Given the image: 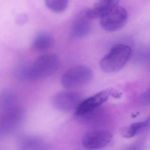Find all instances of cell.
I'll return each mask as SVG.
<instances>
[{
    "instance_id": "obj_1",
    "label": "cell",
    "mask_w": 150,
    "mask_h": 150,
    "mask_svg": "<svg viewBox=\"0 0 150 150\" xmlns=\"http://www.w3.org/2000/svg\"><path fill=\"white\" fill-rule=\"evenodd\" d=\"M131 54V48L129 45L123 44L115 45L102 59L100 63V67L105 72L117 71L127 64Z\"/></svg>"
},
{
    "instance_id": "obj_2",
    "label": "cell",
    "mask_w": 150,
    "mask_h": 150,
    "mask_svg": "<svg viewBox=\"0 0 150 150\" xmlns=\"http://www.w3.org/2000/svg\"><path fill=\"white\" fill-rule=\"evenodd\" d=\"M59 66V59L54 53L39 56L29 66L28 79L37 80L49 77L55 73Z\"/></svg>"
},
{
    "instance_id": "obj_3",
    "label": "cell",
    "mask_w": 150,
    "mask_h": 150,
    "mask_svg": "<svg viewBox=\"0 0 150 150\" xmlns=\"http://www.w3.org/2000/svg\"><path fill=\"white\" fill-rule=\"evenodd\" d=\"M91 68L85 65L73 67L63 74L61 79L62 86L67 89H72L86 86L93 78Z\"/></svg>"
},
{
    "instance_id": "obj_4",
    "label": "cell",
    "mask_w": 150,
    "mask_h": 150,
    "mask_svg": "<svg viewBox=\"0 0 150 150\" xmlns=\"http://www.w3.org/2000/svg\"><path fill=\"white\" fill-rule=\"evenodd\" d=\"M128 17L126 10L117 3L112 6L100 18V24L106 31H117L124 27Z\"/></svg>"
},
{
    "instance_id": "obj_5",
    "label": "cell",
    "mask_w": 150,
    "mask_h": 150,
    "mask_svg": "<svg viewBox=\"0 0 150 150\" xmlns=\"http://www.w3.org/2000/svg\"><path fill=\"white\" fill-rule=\"evenodd\" d=\"M121 95L119 92L112 89L101 91L81 101L76 109L75 114L78 116H82L88 114L107 101L110 96L117 98Z\"/></svg>"
},
{
    "instance_id": "obj_6",
    "label": "cell",
    "mask_w": 150,
    "mask_h": 150,
    "mask_svg": "<svg viewBox=\"0 0 150 150\" xmlns=\"http://www.w3.org/2000/svg\"><path fill=\"white\" fill-rule=\"evenodd\" d=\"M113 135L107 130L91 131L86 133L82 138L83 146L90 150H97L107 146L112 139Z\"/></svg>"
},
{
    "instance_id": "obj_7",
    "label": "cell",
    "mask_w": 150,
    "mask_h": 150,
    "mask_svg": "<svg viewBox=\"0 0 150 150\" xmlns=\"http://www.w3.org/2000/svg\"><path fill=\"white\" fill-rule=\"evenodd\" d=\"M81 101L80 95L76 92L63 91L55 94L52 98L53 106L63 112H70L77 108Z\"/></svg>"
},
{
    "instance_id": "obj_8",
    "label": "cell",
    "mask_w": 150,
    "mask_h": 150,
    "mask_svg": "<svg viewBox=\"0 0 150 150\" xmlns=\"http://www.w3.org/2000/svg\"><path fill=\"white\" fill-rule=\"evenodd\" d=\"M23 115L21 108L17 105L4 110L0 121V130L2 131L11 130L19 124Z\"/></svg>"
},
{
    "instance_id": "obj_9",
    "label": "cell",
    "mask_w": 150,
    "mask_h": 150,
    "mask_svg": "<svg viewBox=\"0 0 150 150\" xmlns=\"http://www.w3.org/2000/svg\"><path fill=\"white\" fill-rule=\"evenodd\" d=\"M90 21L86 16L85 11L81 13L73 25L71 32L74 37L83 38L88 35L92 28Z\"/></svg>"
},
{
    "instance_id": "obj_10",
    "label": "cell",
    "mask_w": 150,
    "mask_h": 150,
    "mask_svg": "<svg viewBox=\"0 0 150 150\" xmlns=\"http://www.w3.org/2000/svg\"><path fill=\"white\" fill-rule=\"evenodd\" d=\"M19 150H47L48 145L42 139L34 136H25L19 139Z\"/></svg>"
},
{
    "instance_id": "obj_11",
    "label": "cell",
    "mask_w": 150,
    "mask_h": 150,
    "mask_svg": "<svg viewBox=\"0 0 150 150\" xmlns=\"http://www.w3.org/2000/svg\"><path fill=\"white\" fill-rule=\"evenodd\" d=\"M118 3L117 1H98L92 8L85 10V15L90 20L100 18L112 6Z\"/></svg>"
},
{
    "instance_id": "obj_12",
    "label": "cell",
    "mask_w": 150,
    "mask_h": 150,
    "mask_svg": "<svg viewBox=\"0 0 150 150\" xmlns=\"http://www.w3.org/2000/svg\"><path fill=\"white\" fill-rule=\"evenodd\" d=\"M53 41V38L50 33L40 32L33 38L32 46L35 50L42 51L49 49L52 45Z\"/></svg>"
},
{
    "instance_id": "obj_13",
    "label": "cell",
    "mask_w": 150,
    "mask_h": 150,
    "mask_svg": "<svg viewBox=\"0 0 150 150\" xmlns=\"http://www.w3.org/2000/svg\"><path fill=\"white\" fill-rule=\"evenodd\" d=\"M149 125L150 117L144 122L134 123L123 131V136L127 138L132 137L146 130L149 128Z\"/></svg>"
},
{
    "instance_id": "obj_14",
    "label": "cell",
    "mask_w": 150,
    "mask_h": 150,
    "mask_svg": "<svg viewBox=\"0 0 150 150\" xmlns=\"http://www.w3.org/2000/svg\"><path fill=\"white\" fill-rule=\"evenodd\" d=\"M16 105V98L12 93L4 92L0 95V106L2 111Z\"/></svg>"
},
{
    "instance_id": "obj_15",
    "label": "cell",
    "mask_w": 150,
    "mask_h": 150,
    "mask_svg": "<svg viewBox=\"0 0 150 150\" xmlns=\"http://www.w3.org/2000/svg\"><path fill=\"white\" fill-rule=\"evenodd\" d=\"M45 5L52 12L60 13L64 12L67 8L68 1L65 0H46Z\"/></svg>"
},
{
    "instance_id": "obj_16",
    "label": "cell",
    "mask_w": 150,
    "mask_h": 150,
    "mask_svg": "<svg viewBox=\"0 0 150 150\" xmlns=\"http://www.w3.org/2000/svg\"><path fill=\"white\" fill-rule=\"evenodd\" d=\"M139 101L142 105L147 106L150 104V89L148 88L144 93L140 95Z\"/></svg>"
},
{
    "instance_id": "obj_17",
    "label": "cell",
    "mask_w": 150,
    "mask_h": 150,
    "mask_svg": "<svg viewBox=\"0 0 150 150\" xmlns=\"http://www.w3.org/2000/svg\"><path fill=\"white\" fill-rule=\"evenodd\" d=\"M144 148V144L140 142H138L136 144H133L125 150H143Z\"/></svg>"
},
{
    "instance_id": "obj_18",
    "label": "cell",
    "mask_w": 150,
    "mask_h": 150,
    "mask_svg": "<svg viewBox=\"0 0 150 150\" xmlns=\"http://www.w3.org/2000/svg\"><path fill=\"white\" fill-rule=\"evenodd\" d=\"M28 20V17L27 15L25 14H22L18 16L16 22L18 24L21 25V24H23L26 23Z\"/></svg>"
}]
</instances>
